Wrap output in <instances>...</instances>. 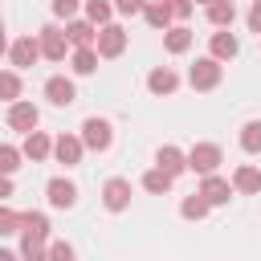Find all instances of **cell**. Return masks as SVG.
<instances>
[{"label": "cell", "mask_w": 261, "mask_h": 261, "mask_svg": "<svg viewBox=\"0 0 261 261\" xmlns=\"http://www.w3.org/2000/svg\"><path fill=\"white\" fill-rule=\"evenodd\" d=\"M8 57H12V65H16V69H29V65L41 57V41H37V37H20V41H12Z\"/></svg>", "instance_id": "obj_8"}, {"label": "cell", "mask_w": 261, "mask_h": 261, "mask_svg": "<svg viewBox=\"0 0 261 261\" xmlns=\"http://www.w3.org/2000/svg\"><path fill=\"white\" fill-rule=\"evenodd\" d=\"M20 151H24V159L41 163V159H49V155H53V139H49L45 130H29V135H24V147H20Z\"/></svg>", "instance_id": "obj_11"}, {"label": "cell", "mask_w": 261, "mask_h": 261, "mask_svg": "<svg viewBox=\"0 0 261 261\" xmlns=\"http://www.w3.org/2000/svg\"><path fill=\"white\" fill-rule=\"evenodd\" d=\"M167 37H163V45H167V53H188L192 49V33L184 29V24H175V29H163Z\"/></svg>", "instance_id": "obj_24"}, {"label": "cell", "mask_w": 261, "mask_h": 261, "mask_svg": "<svg viewBox=\"0 0 261 261\" xmlns=\"http://www.w3.org/2000/svg\"><path fill=\"white\" fill-rule=\"evenodd\" d=\"M45 98H49L53 106H69V102L77 98V90H73L69 77H49V82H45Z\"/></svg>", "instance_id": "obj_13"}, {"label": "cell", "mask_w": 261, "mask_h": 261, "mask_svg": "<svg viewBox=\"0 0 261 261\" xmlns=\"http://www.w3.org/2000/svg\"><path fill=\"white\" fill-rule=\"evenodd\" d=\"M98 69V49L94 45H77L73 53V73H94Z\"/></svg>", "instance_id": "obj_25"}, {"label": "cell", "mask_w": 261, "mask_h": 261, "mask_svg": "<svg viewBox=\"0 0 261 261\" xmlns=\"http://www.w3.org/2000/svg\"><path fill=\"white\" fill-rule=\"evenodd\" d=\"M0 33H4V20H0Z\"/></svg>", "instance_id": "obj_39"}, {"label": "cell", "mask_w": 261, "mask_h": 261, "mask_svg": "<svg viewBox=\"0 0 261 261\" xmlns=\"http://www.w3.org/2000/svg\"><path fill=\"white\" fill-rule=\"evenodd\" d=\"M143 16H147L151 29H167V24H171V8H167V0H147Z\"/></svg>", "instance_id": "obj_21"}, {"label": "cell", "mask_w": 261, "mask_h": 261, "mask_svg": "<svg viewBox=\"0 0 261 261\" xmlns=\"http://www.w3.org/2000/svg\"><path fill=\"white\" fill-rule=\"evenodd\" d=\"M20 159H24V151H20V147H8V143H0V171H8V175H12V171L20 167Z\"/></svg>", "instance_id": "obj_28"}, {"label": "cell", "mask_w": 261, "mask_h": 261, "mask_svg": "<svg viewBox=\"0 0 261 261\" xmlns=\"http://www.w3.org/2000/svg\"><path fill=\"white\" fill-rule=\"evenodd\" d=\"M65 37H69V45H94V41H98V33H94V20H69Z\"/></svg>", "instance_id": "obj_22"}, {"label": "cell", "mask_w": 261, "mask_h": 261, "mask_svg": "<svg viewBox=\"0 0 261 261\" xmlns=\"http://www.w3.org/2000/svg\"><path fill=\"white\" fill-rule=\"evenodd\" d=\"M102 204H106L110 212L130 208V184H126V179H106V188H102Z\"/></svg>", "instance_id": "obj_10"}, {"label": "cell", "mask_w": 261, "mask_h": 261, "mask_svg": "<svg viewBox=\"0 0 261 261\" xmlns=\"http://www.w3.org/2000/svg\"><path fill=\"white\" fill-rule=\"evenodd\" d=\"M208 208H212V204H208V196H204V192H192V196H184V204H179V212H184L188 220H204V216H208Z\"/></svg>", "instance_id": "obj_23"}, {"label": "cell", "mask_w": 261, "mask_h": 261, "mask_svg": "<svg viewBox=\"0 0 261 261\" xmlns=\"http://www.w3.org/2000/svg\"><path fill=\"white\" fill-rule=\"evenodd\" d=\"M82 151H86V143H82L77 135H61V139L53 143V155H57V163H65V167H77V163H82Z\"/></svg>", "instance_id": "obj_9"}, {"label": "cell", "mask_w": 261, "mask_h": 261, "mask_svg": "<svg viewBox=\"0 0 261 261\" xmlns=\"http://www.w3.org/2000/svg\"><path fill=\"white\" fill-rule=\"evenodd\" d=\"M12 232H20V216L0 204V237H12Z\"/></svg>", "instance_id": "obj_30"}, {"label": "cell", "mask_w": 261, "mask_h": 261, "mask_svg": "<svg viewBox=\"0 0 261 261\" xmlns=\"http://www.w3.org/2000/svg\"><path fill=\"white\" fill-rule=\"evenodd\" d=\"M45 196H49L53 208H73V204H77V188H73L69 179H49Z\"/></svg>", "instance_id": "obj_12"}, {"label": "cell", "mask_w": 261, "mask_h": 261, "mask_svg": "<svg viewBox=\"0 0 261 261\" xmlns=\"http://www.w3.org/2000/svg\"><path fill=\"white\" fill-rule=\"evenodd\" d=\"M0 98L4 102H16L20 98V77L16 73H0Z\"/></svg>", "instance_id": "obj_29"}, {"label": "cell", "mask_w": 261, "mask_h": 261, "mask_svg": "<svg viewBox=\"0 0 261 261\" xmlns=\"http://www.w3.org/2000/svg\"><path fill=\"white\" fill-rule=\"evenodd\" d=\"M126 49V33L118 24H102L98 29V57H118Z\"/></svg>", "instance_id": "obj_7"}, {"label": "cell", "mask_w": 261, "mask_h": 261, "mask_svg": "<svg viewBox=\"0 0 261 261\" xmlns=\"http://www.w3.org/2000/svg\"><path fill=\"white\" fill-rule=\"evenodd\" d=\"M167 8H171V16H192V0H167Z\"/></svg>", "instance_id": "obj_34"}, {"label": "cell", "mask_w": 261, "mask_h": 261, "mask_svg": "<svg viewBox=\"0 0 261 261\" xmlns=\"http://www.w3.org/2000/svg\"><path fill=\"white\" fill-rule=\"evenodd\" d=\"M232 188H237V192H245V196H257V192H261V171H257V167H249V163H245V167H237V171H232Z\"/></svg>", "instance_id": "obj_18"}, {"label": "cell", "mask_w": 261, "mask_h": 261, "mask_svg": "<svg viewBox=\"0 0 261 261\" xmlns=\"http://www.w3.org/2000/svg\"><path fill=\"white\" fill-rule=\"evenodd\" d=\"M220 159H224V155H220V147H216V143H196V147L188 151V167H192V171H200V175L216 171V167H220Z\"/></svg>", "instance_id": "obj_4"}, {"label": "cell", "mask_w": 261, "mask_h": 261, "mask_svg": "<svg viewBox=\"0 0 261 261\" xmlns=\"http://www.w3.org/2000/svg\"><path fill=\"white\" fill-rule=\"evenodd\" d=\"M37 122H41V110H37L33 102H20V98H16V102L8 106V126H12V130H24V135H29V130H37Z\"/></svg>", "instance_id": "obj_5"}, {"label": "cell", "mask_w": 261, "mask_h": 261, "mask_svg": "<svg viewBox=\"0 0 261 261\" xmlns=\"http://www.w3.org/2000/svg\"><path fill=\"white\" fill-rule=\"evenodd\" d=\"M171 179H175V175H171V171H163V167L155 163V167L143 175V188H147L151 196H167V192H171Z\"/></svg>", "instance_id": "obj_19"}, {"label": "cell", "mask_w": 261, "mask_h": 261, "mask_svg": "<svg viewBox=\"0 0 261 261\" xmlns=\"http://www.w3.org/2000/svg\"><path fill=\"white\" fill-rule=\"evenodd\" d=\"M241 53V41L228 33V29H220V33H212V57H220V61H232Z\"/></svg>", "instance_id": "obj_15"}, {"label": "cell", "mask_w": 261, "mask_h": 261, "mask_svg": "<svg viewBox=\"0 0 261 261\" xmlns=\"http://www.w3.org/2000/svg\"><path fill=\"white\" fill-rule=\"evenodd\" d=\"M175 86H179V77H175L167 65H159V69L147 73V90H151V94H175Z\"/></svg>", "instance_id": "obj_16"}, {"label": "cell", "mask_w": 261, "mask_h": 261, "mask_svg": "<svg viewBox=\"0 0 261 261\" xmlns=\"http://www.w3.org/2000/svg\"><path fill=\"white\" fill-rule=\"evenodd\" d=\"M200 192L208 196V204H228V196H232V184H228V179H220L216 171H208V175H204V184H200Z\"/></svg>", "instance_id": "obj_14"}, {"label": "cell", "mask_w": 261, "mask_h": 261, "mask_svg": "<svg viewBox=\"0 0 261 261\" xmlns=\"http://www.w3.org/2000/svg\"><path fill=\"white\" fill-rule=\"evenodd\" d=\"M77 8H82V0H53V16H61V20H69Z\"/></svg>", "instance_id": "obj_31"}, {"label": "cell", "mask_w": 261, "mask_h": 261, "mask_svg": "<svg viewBox=\"0 0 261 261\" xmlns=\"http://www.w3.org/2000/svg\"><path fill=\"white\" fill-rule=\"evenodd\" d=\"M241 147H245V151H253V155L261 151V122H257V118L241 126Z\"/></svg>", "instance_id": "obj_26"}, {"label": "cell", "mask_w": 261, "mask_h": 261, "mask_svg": "<svg viewBox=\"0 0 261 261\" xmlns=\"http://www.w3.org/2000/svg\"><path fill=\"white\" fill-rule=\"evenodd\" d=\"M49 257H53V261H69V257H73V245H65V241H53V245H49Z\"/></svg>", "instance_id": "obj_32"}, {"label": "cell", "mask_w": 261, "mask_h": 261, "mask_svg": "<svg viewBox=\"0 0 261 261\" xmlns=\"http://www.w3.org/2000/svg\"><path fill=\"white\" fill-rule=\"evenodd\" d=\"M82 143H86L90 151H106V147L114 143L110 122H106V118H86V122H82Z\"/></svg>", "instance_id": "obj_3"}, {"label": "cell", "mask_w": 261, "mask_h": 261, "mask_svg": "<svg viewBox=\"0 0 261 261\" xmlns=\"http://www.w3.org/2000/svg\"><path fill=\"white\" fill-rule=\"evenodd\" d=\"M249 29L261 37V0H253V8H249Z\"/></svg>", "instance_id": "obj_35"}, {"label": "cell", "mask_w": 261, "mask_h": 261, "mask_svg": "<svg viewBox=\"0 0 261 261\" xmlns=\"http://www.w3.org/2000/svg\"><path fill=\"white\" fill-rule=\"evenodd\" d=\"M37 41H41V57H49V61H61V57H65V45H69V37H65L57 24H45Z\"/></svg>", "instance_id": "obj_6"}, {"label": "cell", "mask_w": 261, "mask_h": 261, "mask_svg": "<svg viewBox=\"0 0 261 261\" xmlns=\"http://www.w3.org/2000/svg\"><path fill=\"white\" fill-rule=\"evenodd\" d=\"M220 77H224V69H220V57H196V65L188 69V82H192V90H216V86H220Z\"/></svg>", "instance_id": "obj_2"}, {"label": "cell", "mask_w": 261, "mask_h": 261, "mask_svg": "<svg viewBox=\"0 0 261 261\" xmlns=\"http://www.w3.org/2000/svg\"><path fill=\"white\" fill-rule=\"evenodd\" d=\"M208 20H212L216 29H228V24L237 20V4H232V0H212V4H208Z\"/></svg>", "instance_id": "obj_20"}, {"label": "cell", "mask_w": 261, "mask_h": 261, "mask_svg": "<svg viewBox=\"0 0 261 261\" xmlns=\"http://www.w3.org/2000/svg\"><path fill=\"white\" fill-rule=\"evenodd\" d=\"M20 232H24L20 253H24L29 261L49 257V249H45V237H49V216H45V212H24V216H20Z\"/></svg>", "instance_id": "obj_1"}, {"label": "cell", "mask_w": 261, "mask_h": 261, "mask_svg": "<svg viewBox=\"0 0 261 261\" xmlns=\"http://www.w3.org/2000/svg\"><path fill=\"white\" fill-rule=\"evenodd\" d=\"M196 4H212V0H196Z\"/></svg>", "instance_id": "obj_38"}, {"label": "cell", "mask_w": 261, "mask_h": 261, "mask_svg": "<svg viewBox=\"0 0 261 261\" xmlns=\"http://www.w3.org/2000/svg\"><path fill=\"white\" fill-rule=\"evenodd\" d=\"M114 8H118L122 16H135V12H143V8H147V0H114Z\"/></svg>", "instance_id": "obj_33"}, {"label": "cell", "mask_w": 261, "mask_h": 261, "mask_svg": "<svg viewBox=\"0 0 261 261\" xmlns=\"http://www.w3.org/2000/svg\"><path fill=\"white\" fill-rule=\"evenodd\" d=\"M110 12H114V4H110V0H86V16H90L94 24H106V20H110Z\"/></svg>", "instance_id": "obj_27"}, {"label": "cell", "mask_w": 261, "mask_h": 261, "mask_svg": "<svg viewBox=\"0 0 261 261\" xmlns=\"http://www.w3.org/2000/svg\"><path fill=\"white\" fill-rule=\"evenodd\" d=\"M155 163H159L163 171H171V175H179V171L188 167V155H184L179 147H171V143H167V147H159V151H155Z\"/></svg>", "instance_id": "obj_17"}, {"label": "cell", "mask_w": 261, "mask_h": 261, "mask_svg": "<svg viewBox=\"0 0 261 261\" xmlns=\"http://www.w3.org/2000/svg\"><path fill=\"white\" fill-rule=\"evenodd\" d=\"M4 53H8V41H4V33H0V57H4Z\"/></svg>", "instance_id": "obj_37"}, {"label": "cell", "mask_w": 261, "mask_h": 261, "mask_svg": "<svg viewBox=\"0 0 261 261\" xmlns=\"http://www.w3.org/2000/svg\"><path fill=\"white\" fill-rule=\"evenodd\" d=\"M4 196H12V175H8V171H0V200H4Z\"/></svg>", "instance_id": "obj_36"}]
</instances>
